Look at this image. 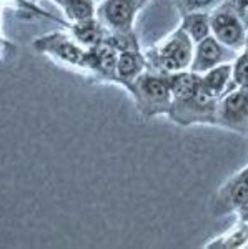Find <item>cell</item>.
Here are the masks:
<instances>
[{"instance_id":"8fae6325","label":"cell","mask_w":248,"mask_h":249,"mask_svg":"<svg viewBox=\"0 0 248 249\" xmlns=\"http://www.w3.org/2000/svg\"><path fill=\"white\" fill-rule=\"evenodd\" d=\"M207 249H243L248 248V223L247 221L237 219V223L222 234L211 238L209 243L203 244Z\"/></svg>"},{"instance_id":"7c38bea8","label":"cell","mask_w":248,"mask_h":249,"mask_svg":"<svg viewBox=\"0 0 248 249\" xmlns=\"http://www.w3.org/2000/svg\"><path fill=\"white\" fill-rule=\"evenodd\" d=\"M231 63H222V65L211 68V70L200 75V83H202L203 90L207 93H210L213 98L218 100V96H222L233 85V80H231Z\"/></svg>"},{"instance_id":"2e32d148","label":"cell","mask_w":248,"mask_h":249,"mask_svg":"<svg viewBox=\"0 0 248 249\" xmlns=\"http://www.w3.org/2000/svg\"><path fill=\"white\" fill-rule=\"evenodd\" d=\"M222 2L223 0H177V7L183 15L190 12H211Z\"/></svg>"},{"instance_id":"ba28073f","label":"cell","mask_w":248,"mask_h":249,"mask_svg":"<svg viewBox=\"0 0 248 249\" xmlns=\"http://www.w3.org/2000/svg\"><path fill=\"white\" fill-rule=\"evenodd\" d=\"M248 203V164L230 176L215 193L211 211L215 218L235 214Z\"/></svg>"},{"instance_id":"3957f363","label":"cell","mask_w":248,"mask_h":249,"mask_svg":"<svg viewBox=\"0 0 248 249\" xmlns=\"http://www.w3.org/2000/svg\"><path fill=\"white\" fill-rule=\"evenodd\" d=\"M127 91L134 96L135 107L145 118L167 115L172 105V90L169 77L147 68L132 82Z\"/></svg>"},{"instance_id":"ac0fdd59","label":"cell","mask_w":248,"mask_h":249,"mask_svg":"<svg viewBox=\"0 0 248 249\" xmlns=\"http://www.w3.org/2000/svg\"><path fill=\"white\" fill-rule=\"evenodd\" d=\"M245 52H248V29H247V37H245V48H243Z\"/></svg>"},{"instance_id":"e0dca14e","label":"cell","mask_w":248,"mask_h":249,"mask_svg":"<svg viewBox=\"0 0 248 249\" xmlns=\"http://www.w3.org/2000/svg\"><path fill=\"white\" fill-rule=\"evenodd\" d=\"M237 219L247 221V223H248V203L242 208V210H240V211L237 213Z\"/></svg>"},{"instance_id":"30bf717a","label":"cell","mask_w":248,"mask_h":249,"mask_svg":"<svg viewBox=\"0 0 248 249\" xmlns=\"http://www.w3.org/2000/svg\"><path fill=\"white\" fill-rule=\"evenodd\" d=\"M147 70L145 53L138 50V47L120 48L117 57V83L125 87V90L132 85L138 75Z\"/></svg>"},{"instance_id":"9c48e42d","label":"cell","mask_w":248,"mask_h":249,"mask_svg":"<svg viewBox=\"0 0 248 249\" xmlns=\"http://www.w3.org/2000/svg\"><path fill=\"white\" fill-rule=\"evenodd\" d=\"M237 52L230 50L218 42L213 35L200 40L193 47V57H191L190 70L202 75L211 68L222 65V63H231L237 58Z\"/></svg>"},{"instance_id":"4fadbf2b","label":"cell","mask_w":248,"mask_h":249,"mask_svg":"<svg viewBox=\"0 0 248 249\" xmlns=\"http://www.w3.org/2000/svg\"><path fill=\"white\" fill-rule=\"evenodd\" d=\"M180 27L185 30V34L191 38V42L197 43L200 40L211 35L210 12H190V14H183Z\"/></svg>"},{"instance_id":"d6986e66","label":"cell","mask_w":248,"mask_h":249,"mask_svg":"<svg viewBox=\"0 0 248 249\" xmlns=\"http://www.w3.org/2000/svg\"><path fill=\"white\" fill-rule=\"evenodd\" d=\"M138 2H140V5H143V3H145L147 0H138Z\"/></svg>"},{"instance_id":"8992f818","label":"cell","mask_w":248,"mask_h":249,"mask_svg":"<svg viewBox=\"0 0 248 249\" xmlns=\"http://www.w3.org/2000/svg\"><path fill=\"white\" fill-rule=\"evenodd\" d=\"M35 50L40 53L50 55L57 62L67 63L74 68L87 70V52L89 48L82 47L74 35L63 34V32H52L34 42Z\"/></svg>"},{"instance_id":"5b68a950","label":"cell","mask_w":248,"mask_h":249,"mask_svg":"<svg viewBox=\"0 0 248 249\" xmlns=\"http://www.w3.org/2000/svg\"><path fill=\"white\" fill-rule=\"evenodd\" d=\"M210 29L211 35L222 45L237 52V53L243 52L247 37V25L240 18L231 0H223L218 7H215L210 12Z\"/></svg>"},{"instance_id":"6da1fadb","label":"cell","mask_w":248,"mask_h":249,"mask_svg":"<svg viewBox=\"0 0 248 249\" xmlns=\"http://www.w3.org/2000/svg\"><path fill=\"white\" fill-rule=\"evenodd\" d=\"M172 90V105L167 116L178 126L213 124L217 98L203 90L200 75L191 70L167 75Z\"/></svg>"},{"instance_id":"7a4b0ae2","label":"cell","mask_w":248,"mask_h":249,"mask_svg":"<svg viewBox=\"0 0 248 249\" xmlns=\"http://www.w3.org/2000/svg\"><path fill=\"white\" fill-rule=\"evenodd\" d=\"M195 43L185 34L182 27H177L172 34L145 53L147 68L162 75L190 70Z\"/></svg>"},{"instance_id":"277c9868","label":"cell","mask_w":248,"mask_h":249,"mask_svg":"<svg viewBox=\"0 0 248 249\" xmlns=\"http://www.w3.org/2000/svg\"><path fill=\"white\" fill-rule=\"evenodd\" d=\"M215 126L248 136V90L231 85L215 105Z\"/></svg>"},{"instance_id":"9a60e30c","label":"cell","mask_w":248,"mask_h":249,"mask_svg":"<svg viewBox=\"0 0 248 249\" xmlns=\"http://www.w3.org/2000/svg\"><path fill=\"white\" fill-rule=\"evenodd\" d=\"M231 80L233 85L248 90V52H240L231 63Z\"/></svg>"},{"instance_id":"5bb4252c","label":"cell","mask_w":248,"mask_h":249,"mask_svg":"<svg viewBox=\"0 0 248 249\" xmlns=\"http://www.w3.org/2000/svg\"><path fill=\"white\" fill-rule=\"evenodd\" d=\"M72 23L95 18V5L92 0H52Z\"/></svg>"},{"instance_id":"52a82bcc","label":"cell","mask_w":248,"mask_h":249,"mask_svg":"<svg viewBox=\"0 0 248 249\" xmlns=\"http://www.w3.org/2000/svg\"><path fill=\"white\" fill-rule=\"evenodd\" d=\"M140 7L138 0H103L95 9V18L115 37H132Z\"/></svg>"}]
</instances>
